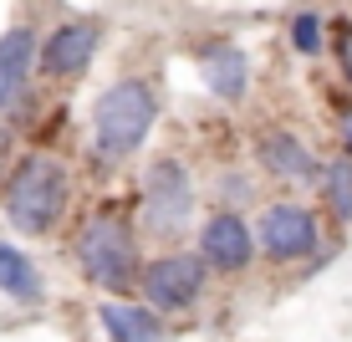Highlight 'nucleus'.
Here are the masks:
<instances>
[{
  "label": "nucleus",
  "instance_id": "nucleus-10",
  "mask_svg": "<svg viewBox=\"0 0 352 342\" xmlns=\"http://www.w3.org/2000/svg\"><path fill=\"white\" fill-rule=\"evenodd\" d=\"M36 67H41V41H36V26L21 21V26H10L0 36V118L21 107Z\"/></svg>",
  "mask_w": 352,
  "mask_h": 342
},
{
  "label": "nucleus",
  "instance_id": "nucleus-13",
  "mask_svg": "<svg viewBox=\"0 0 352 342\" xmlns=\"http://www.w3.org/2000/svg\"><path fill=\"white\" fill-rule=\"evenodd\" d=\"M0 291H6L10 301H21V307L46 301V281L36 271V261L21 246H10V240H0Z\"/></svg>",
  "mask_w": 352,
  "mask_h": 342
},
{
  "label": "nucleus",
  "instance_id": "nucleus-17",
  "mask_svg": "<svg viewBox=\"0 0 352 342\" xmlns=\"http://www.w3.org/2000/svg\"><path fill=\"white\" fill-rule=\"evenodd\" d=\"M337 128H342V158H352V113H342Z\"/></svg>",
  "mask_w": 352,
  "mask_h": 342
},
{
  "label": "nucleus",
  "instance_id": "nucleus-4",
  "mask_svg": "<svg viewBox=\"0 0 352 342\" xmlns=\"http://www.w3.org/2000/svg\"><path fill=\"white\" fill-rule=\"evenodd\" d=\"M194 220V174L184 158L159 153L143 169V230L159 240L184 235V225Z\"/></svg>",
  "mask_w": 352,
  "mask_h": 342
},
{
  "label": "nucleus",
  "instance_id": "nucleus-15",
  "mask_svg": "<svg viewBox=\"0 0 352 342\" xmlns=\"http://www.w3.org/2000/svg\"><path fill=\"white\" fill-rule=\"evenodd\" d=\"M322 10H296L291 16V52L296 56H322Z\"/></svg>",
  "mask_w": 352,
  "mask_h": 342
},
{
  "label": "nucleus",
  "instance_id": "nucleus-7",
  "mask_svg": "<svg viewBox=\"0 0 352 342\" xmlns=\"http://www.w3.org/2000/svg\"><path fill=\"white\" fill-rule=\"evenodd\" d=\"M97 46H102V21L97 16H72L41 41V72L56 77V82H72V77H82V72L92 67Z\"/></svg>",
  "mask_w": 352,
  "mask_h": 342
},
{
  "label": "nucleus",
  "instance_id": "nucleus-16",
  "mask_svg": "<svg viewBox=\"0 0 352 342\" xmlns=\"http://www.w3.org/2000/svg\"><path fill=\"white\" fill-rule=\"evenodd\" d=\"M337 67H342V77H347V87H352V21L337 26Z\"/></svg>",
  "mask_w": 352,
  "mask_h": 342
},
{
  "label": "nucleus",
  "instance_id": "nucleus-18",
  "mask_svg": "<svg viewBox=\"0 0 352 342\" xmlns=\"http://www.w3.org/2000/svg\"><path fill=\"white\" fill-rule=\"evenodd\" d=\"M0 179H10V169H6V133H0Z\"/></svg>",
  "mask_w": 352,
  "mask_h": 342
},
{
  "label": "nucleus",
  "instance_id": "nucleus-9",
  "mask_svg": "<svg viewBox=\"0 0 352 342\" xmlns=\"http://www.w3.org/2000/svg\"><path fill=\"white\" fill-rule=\"evenodd\" d=\"M256 158H261L265 174L281 179V184H322V174H327V164L307 149V138L291 133V128H261Z\"/></svg>",
  "mask_w": 352,
  "mask_h": 342
},
{
  "label": "nucleus",
  "instance_id": "nucleus-14",
  "mask_svg": "<svg viewBox=\"0 0 352 342\" xmlns=\"http://www.w3.org/2000/svg\"><path fill=\"white\" fill-rule=\"evenodd\" d=\"M322 200H327V210H332L337 220H352V158H337V164H327V174H322Z\"/></svg>",
  "mask_w": 352,
  "mask_h": 342
},
{
  "label": "nucleus",
  "instance_id": "nucleus-11",
  "mask_svg": "<svg viewBox=\"0 0 352 342\" xmlns=\"http://www.w3.org/2000/svg\"><path fill=\"white\" fill-rule=\"evenodd\" d=\"M194 67H199V82L210 87V97H220V103H240L245 87H250V56L240 52V46H230V41L199 46Z\"/></svg>",
  "mask_w": 352,
  "mask_h": 342
},
{
  "label": "nucleus",
  "instance_id": "nucleus-8",
  "mask_svg": "<svg viewBox=\"0 0 352 342\" xmlns=\"http://www.w3.org/2000/svg\"><path fill=\"white\" fill-rule=\"evenodd\" d=\"M256 250H261L256 230H250L245 215H235V210H220V215H210L199 225V255L210 261V271L240 276V271H250Z\"/></svg>",
  "mask_w": 352,
  "mask_h": 342
},
{
  "label": "nucleus",
  "instance_id": "nucleus-2",
  "mask_svg": "<svg viewBox=\"0 0 352 342\" xmlns=\"http://www.w3.org/2000/svg\"><path fill=\"white\" fill-rule=\"evenodd\" d=\"M72 194V174L56 153H26L6 179V215L21 235H46L62 220Z\"/></svg>",
  "mask_w": 352,
  "mask_h": 342
},
{
  "label": "nucleus",
  "instance_id": "nucleus-12",
  "mask_svg": "<svg viewBox=\"0 0 352 342\" xmlns=\"http://www.w3.org/2000/svg\"><path fill=\"white\" fill-rule=\"evenodd\" d=\"M97 322L113 342H164V322L148 301H102Z\"/></svg>",
  "mask_w": 352,
  "mask_h": 342
},
{
  "label": "nucleus",
  "instance_id": "nucleus-3",
  "mask_svg": "<svg viewBox=\"0 0 352 342\" xmlns=\"http://www.w3.org/2000/svg\"><path fill=\"white\" fill-rule=\"evenodd\" d=\"M72 250H77L82 276L102 291H128L138 281V235L118 215H92L77 230V246Z\"/></svg>",
  "mask_w": 352,
  "mask_h": 342
},
{
  "label": "nucleus",
  "instance_id": "nucleus-1",
  "mask_svg": "<svg viewBox=\"0 0 352 342\" xmlns=\"http://www.w3.org/2000/svg\"><path fill=\"white\" fill-rule=\"evenodd\" d=\"M159 123V97L143 77H118L92 103V158L97 164H128L143 138Z\"/></svg>",
  "mask_w": 352,
  "mask_h": 342
},
{
  "label": "nucleus",
  "instance_id": "nucleus-5",
  "mask_svg": "<svg viewBox=\"0 0 352 342\" xmlns=\"http://www.w3.org/2000/svg\"><path fill=\"white\" fill-rule=\"evenodd\" d=\"M204 281H210V261L199 250H164L159 261L143 266V301L159 317L189 312L204 297Z\"/></svg>",
  "mask_w": 352,
  "mask_h": 342
},
{
  "label": "nucleus",
  "instance_id": "nucleus-6",
  "mask_svg": "<svg viewBox=\"0 0 352 342\" xmlns=\"http://www.w3.org/2000/svg\"><path fill=\"white\" fill-rule=\"evenodd\" d=\"M256 240L265 250V261H307L317 250L322 230H317V215L307 204H291V200H276L256 215Z\"/></svg>",
  "mask_w": 352,
  "mask_h": 342
}]
</instances>
